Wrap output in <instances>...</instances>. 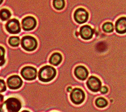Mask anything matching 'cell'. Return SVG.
I'll list each match as a JSON object with an SVG mask.
<instances>
[{
	"instance_id": "1",
	"label": "cell",
	"mask_w": 126,
	"mask_h": 112,
	"mask_svg": "<svg viewBox=\"0 0 126 112\" xmlns=\"http://www.w3.org/2000/svg\"><path fill=\"white\" fill-rule=\"evenodd\" d=\"M57 75L56 69L52 66L47 65L42 67L39 70L38 77L43 82H49L53 80Z\"/></svg>"
},
{
	"instance_id": "2",
	"label": "cell",
	"mask_w": 126,
	"mask_h": 112,
	"mask_svg": "<svg viewBox=\"0 0 126 112\" xmlns=\"http://www.w3.org/2000/svg\"><path fill=\"white\" fill-rule=\"evenodd\" d=\"M21 45L26 51L32 52L37 49L38 42L35 37L31 36H25L21 40Z\"/></svg>"
},
{
	"instance_id": "3",
	"label": "cell",
	"mask_w": 126,
	"mask_h": 112,
	"mask_svg": "<svg viewBox=\"0 0 126 112\" xmlns=\"http://www.w3.org/2000/svg\"><path fill=\"white\" fill-rule=\"evenodd\" d=\"M86 98V94L83 89L80 88L73 89L70 94L71 102L75 105H80L83 104Z\"/></svg>"
},
{
	"instance_id": "4",
	"label": "cell",
	"mask_w": 126,
	"mask_h": 112,
	"mask_svg": "<svg viewBox=\"0 0 126 112\" xmlns=\"http://www.w3.org/2000/svg\"><path fill=\"white\" fill-rule=\"evenodd\" d=\"M89 18V13L84 8L80 7L76 9L73 14L74 21L79 24H83L86 23Z\"/></svg>"
},
{
	"instance_id": "5",
	"label": "cell",
	"mask_w": 126,
	"mask_h": 112,
	"mask_svg": "<svg viewBox=\"0 0 126 112\" xmlns=\"http://www.w3.org/2000/svg\"><path fill=\"white\" fill-rule=\"evenodd\" d=\"M86 84L87 88L93 93L99 92L102 87L101 81L98 77L94 76H91L89 77Z\"/></svg>"
},
{
	"instance_id": "6",
	"label": "cell",
	"mask_w": 126,
	"mask_h": 112,
	"mask_svg": "<svg viewBox=\"0 0 126 112\" xmlns=\"http://www.w3.org/2000/svg\"><path fill=\"white\" fill-rule=\"evenodd\" d=\"M5 28L7 32L10 34H18L21 31L20 22L16 18L8 20L5 24Z\"/></svg>"
},
{
	"instance_id": "7",
	"label": "cell",
	"mask_w": 126,
	"mask_h": 112,
	"mask_svg": "<svg viewBox=\"0 0 126 112\" xmlns=\"http://www.w3.org/2000/svg\"><path fill=\"white\" fill-rule=\"evenodd\" d=\"M21 75L26 81H33L37 77V71L33 67L26 66L21 70Z\"/></svg>"
},
{
	"instance_id": "8",
	"label": "cell",
	"mask_w": 126,
	"mask_h": 112,
	"mask_svg": "<svg viewBox=\"0 0 126 112\" xmlns=\"http://www.w3.org/2000/svg\"><path fill=\"white\" fill-rule=\"evenodd\" d=\"M5 105L8 112H17L21 109L22 104L17 98L10 97L5 101Z\"/></svg>"
},
{
	"instance_id": "9",
	"label": "cell",
	"mask_w": 126,
	"mask_h": 112,
	"mask_svg": "<svg viewBox=\"0 0 126 112\" xmlns=\"http://www.w3.org/2000/svg\"><path fill=\"white\" fill-rule=\"evenodd\" d=\"M37 20L32 16H27L22 20V27L24 31L29 32L33 30L37 26Z\"/></svg>"
},
{
	"instance_id": "10",
	"label": "cell",
	"mask_w": 126,
	"mask_h": 112,
	"mask_svg": "<svg viewBox=\"0 0 126 112\" xmlns=\"http://www.w3.org/2000/svg\"><path fill=\"white\" fill-rule=\"evenodd\" d=\"M95 34V30L88 24H85L80 27L79 35L82 39L85 41L91 40Z\"/></svg>"
},
{
	"instance_id": "11",
	"label": "cell",
	"mask_w": 126,
	"mask_h": 112,
	"mask_svg": "<svg viewBox=\"0 0 126 112\" xmlns=\"http://www.w3.org/2000/svg\"><path fill=\"white\" fill-rule=\"evenodd\" d=\"M74 74L75 77L79 80L84 81L88 77L89 73L86 67L83 65H79L75 67Z\"/></svg>"
},
{
	"instance_id": "12",
	"label": "cell",
	"mask_w": 126,
	"mask_h": 112,
	"mask_svg": "<svg viewBox=\"0 0 126 112\" xmlns=\"http://www.w3.org/2000/svg\"><path fill=\"white\" fill-rule=\"evenodd\" d=\"M7 84L10 89L17 90L21 87L23 81L19 76L13 75L7 79Z\"/></svg>"
},
{
	"instance_id": "13",
	"label": "cell",
	"mask_w": 126,
	"mask_h": 112,
	"mask_svg": "<svg viewBox=\"0 0 126 112\" xmlns=\"http://www.w3.org/2000/svg\"><path fill=\"white\" fill-rule=\"evenodd\" d=\"M115 30L119 35L126 34V16L120 17L115 22Z\"/></svg>"
},
{
	"instance_id": "14",
	"label": "cell",
	"mask_w": 126,
	"mask_h": 112,
	"mask_svg": "<svg viewBox=\"0 0 126 112\" xmlns=\"http://www.w3.org/2000/svg\"><path fill=\"white\" fill-rule=\"evenodd\" d=\"M62 60V55L59 52H55L50 56L49 59V63L51 65L58 66L61 64Z\"/></svg>"
},
{
	"instance_id": "15",
	"label": "cell",
	"mask_w": 126,
	"mask_h": 112,
	"mask_svg": "<svg viewBox=\"0 0 126 112\" xmlns=\"http://www.w3.org/2000/svg\"><path fill=\"white\" fill-rule=\"evenodd\" d=\"M95 105L96 107L99 109H103L106 108L109 105L108 100L103 97H98L96 98L95 100Z\"/></svg>"
},
{
	"instance_id": "16",
	"label": "cell",
	"mask_w": 126,
	"mask_h": 112,
	"mask_svg": "<svg viewBox=\"0 0 126 112\" xmlns=\"http://www.w3.org/2000/svg\"><path fill=\"white\" fill-rule=\"evenodd\" d=\"M101 29L104 33L111 34L114 31V25L111 22H107L103 23Z\"/></svg>"
},
{
	"instance_id": "17",
	"label": "cell",
	"mask_w": 126,
	"mask_h": 112,
	"mask_svg": "<svg viewBox=\"0 0 126 112\" xmlns=\"http://www.w3.org/2000/svg\"><path fill=\"white\" fill-rule=\"evenodd\" d=\"M52 6L54 8L58 11L62 10L66 6L65 0H53Z\"/></svg>"
},
{
	"instance_id": "18",
	"label": "cell",
	"mask_w": 126,
	"mask_h": 112,
	"mask_svg": "<svg viewBox=\"0 0 126 112\" xmlns=\"http://www.w3.org/2000/svg\"><path fill=\"white\" fill-rule=\"evenodd\" d=\"M11 17V13L10 10L6 8H2L1 10V20L3 22L8 20Z\"/></svg>"
},
{
	"instance_id": "19",
	"label": "cell",
	"mask_w": 126,
	"mask_h": 112,
	"mask_svg": "<svg viewBox=\"0 0 126 112\" xmlns=\"http://www.w3.org/2000/svg\"><path fill=\"white\" fill-rule=\"evenodd\" d=\"M20 38L18 36H11L8 40V43L10 46L17 47L20 44Z\"/></svg>"
},
{
	"instance_id": "20",
	"label": "cell",
	"mask_w": 126,
	"mask_h": 112,
	"mask_svg": "<svg viewBox=\"0 0 126 112\" xmlns=\"http://www.w3.org/2000/svg\"><path fill=\"white\" fill-rule=\"evenodd\" d=\"M0 48H1V66H3L5 62V48L1 46L0 47Z\"/></svg>"
},
{
	"instance_id": "21",
	"label": "cell",
	"mask_w": 126,
	"mask_h": 112,
	"mask_svg": "<svg viewBox=\"0 0 126 112\" xmlns=\"http://www.w3.org/2000/svg\"><path fill=\"white\" fill-rule=\"evenodd\" d=\"M109 92V88L106 86H102L100 89V92L101 94H106L107 93H108V92Z\"/></svg>"
},
{
	"instance_id": "22",
	"label": "cell",
	"mask_w": 126,
	"mask_h": 112,
	"mask_svg": "<svg viewBox=\"0 0 126 112\" xmlns=\"http://www.w3.org/2000/svg\"><path fill=\"white\" fill-rule=\"evenodd\" d=\"M0 84H1V90H0V92L2 93L6 90V86L5 81L2 79L0 80Z\"/></svg>"
},
{
	"instance_id": "23",
	"label": "cell",
	"mask_w": 126,
	"mask_h": 112,
	"mask_svg": "<svg viewBox=\"0 0 126 112\" xmlns=\"http://www.w3.org/2000/svg\"><path fill=\"white\" fill-rule=\"evenodd\" d=\"M72 87L71 86H68V87H67V92H71V91H72Z\"/></svg>"
},
{
	"instance_id": "24",
	"label": "cell",
	"mask_w": 126,
	"mask_h": 112,
	"mask_svg": "<svg viewBox=\"0 0 126 112\" xmlns=\"http://www.w3.org/2000/svg\"><path fill=\"white\" fill-rule=\"evenodd\" d=\"M79 33L78 32V31H76L75 33V36L77 38H78V36H79Z\"/></svg>"
},
{
	"instance_id": "25",
	"label": "cell",
	"mask_w": 126,
	"mask_h": 112,
	"mask_svg": "<svg viewBox=\"0 0 126 112\" xmlns=\"http://www.w3.org/2000/svg\"><path fill=\"white\" fill-rule=\"evenodd\" d=\"M3 99V96L1 94V102H2Z\"/></svg>"
},
{
	"instance_id": "26",
	"label": "cell",
	"mask_w": 126,
	"mask_h": 112,
	"mask_svg": "<svg viewBox=\"0 0 126 112\" xmlns=\"http://www.w3.org/2000/svg\"><path fill=\"white\" fill-rule=\"evenodd\" d=\"M3 1H4V0H1V4H2V3H3Z\"/></svg>"
}]
</instances>
